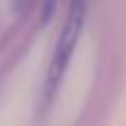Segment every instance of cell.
<instances>
[{
	"label": "cell",
	"instance_id": "6da1fadb",
	"mask_svg": "<svg viewBox=\"0 0 126 126\" xmlns=\"http://www.w3.org/2000/svg\"><path fill=\"white\" fill-rule=\"evenodd\" d=\"M87 6V0H71V6H69V16H67V24L59 35V41H57V47H55V55H53V61H51V67H49V73H47V79H45V89H43V104H47L57 87H59V81L69 65V59L73 55V49L77 45V39H79V33H81V28H83V20H85V8Z\"/></svg>",
	"mask_w": 126,
	"mask_h": 126
},
{
	"label": "cell",
	"instance_id": "7a4b0ae2",
	"mask_svg": "<svg viewBox=\"0 0 126 126\" xmlns=\"http://www.w3.org/2000/svg\"><path fill=\"white\" fill-rule=\"evenodd\" d=\"M12 2H14V10H20V12H24L30 4V0H12Z\"/></svg>",
	"mask_w": 126,
	"mask_h": 126
}]
</instances>
